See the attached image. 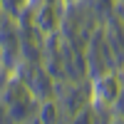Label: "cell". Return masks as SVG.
Segmentation results:
<instances>
[{"instance_id": "6da1fadb", "label": "cell", "mask_w": 124, "mask_h": 124, "mask_svg": "<svg viewBox=\"0 0 124 124\" xmlns=\"http://www.w3.org/2000/svg\"><path fill=\"white\" fill-rule=\"evenodd\" d=\"M124 92V75L122 72H109L94 82V102L102 107H112Z\"/></svg>"}]
</instances>
